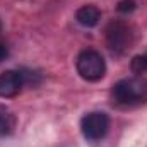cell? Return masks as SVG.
Instances as JSON below:
<instances>
[{
  "instance_id": "obj_1",
  "label": "cell",
  "mask_w": 147,
  "mask_h": 147,
  "mask_svg": "<svg viewBox=\"0 0 147 147\" xmlns=\"http://www.w3.org/2000/svg\"><path fill=\"white\" fill-rule=\"evenodd\" d=\"M113 99L120 106H139L147 103V79L128 77L113 86Z\"/></svg>"
},
{
  "instance_id": "obj_2",
  "label": "cell",
  "mask_w": 147,
  "mask_h": 147,
  "mask_svg": "<svg viewBox=\"0 0 147 147\" xmlns=\"http://www.w3.org/2000/svg\"><path fill=\"white\" fill-rule=\"evenodd\" d=\"M75 67H77L79 75L89 82H96V80L103 79L106 74V63H105V58L101 57V53L96 50H89V48L82 50L79 53V57L75 60Z\"/></svg>"
},
{
  "instance_id": "obj_3",
  "label": "cell",
  "mask_w": 147,
  "mask_h": 147,
  "mask_svg": "<svg viewBox=\"0 0 147 147\" xmlns=\"http://www.w3.org/2000/svg\"><path fill=\"white\" fill-rule=\"evenodd\" d=\"M106 43L113 53L121 55L132 45V29L123 21H113L106 28Z\"/></svg>"
},
{
  "instance_id": "obj_4",
  "label": "cell",
  "mask_w": 147,
  "mask_h": 147,
  "mask_svg": "<svg viewBox=\"0 0 147 147\" xmlns=\"http://www.w3.org/2000/svg\"><path fill=\"white\" fill-rule=\"evenodd\" d=\"M80 130L87 140H101L110 130V116L105 111L87 113L80 120Z\"/></svg>"
},
{
  "instance_id": "obj_5",
  "label": "cell",
  "mask_w": 147,
  "mask_h": 147,
  "mask_svg": "<svg viewBox=\"0 0 147 147\" xmlns=\"http://www.w3.org/2000/svg\"><path fill=\"white\" fill-rule=\"evenodd\" d=\"M24 74L21 70H5L0 74V98H14L24 87Z\"/></svg>"
},
{
  "instance_id": "obj_6",
  "label": "cell",
  "mask_w": 147,
  "mask_h": 147,
  "mask_svg": "<svg viewBox=\"0 0 147 147\" xmlns=\"http://www.w3.org/2000/svg\"><path fill=\"white\" fill-rule=\"evenodd\" d=\"M101 19V12L94 5H84L75 12V21L84 28H94Z\"/></svg>"
},
{
  "instance_id": "obj_7",
  "label": "cell",
  "mask_w": 147,
  "mask_h": 147,
  "mask_svg": "<svg viewBox=\"0 0 147 147\" xmlns=\"http://www.w3.org/2000/svg\"><path fill=\"white\" fill-rule=\"evenodd\" d=\"M14 127H16V116L9 108L0 105V137L10 135L14 132Z\"/></svg>"
},
{
  "instance_id": "obj_8",
  "label": "cell",
  "mask_w": 147,
  "mask_h": 147,
  "mask_svg": "<svg viewBox=\"0 0 147 147\" xmlns=\"http://www.w3.org/2000/svg\"><path fill=\"white\" fill-rule=\"evenodd\" d=\"M130 67H132V72H134V74H144V72H147V57H146V55H137V57H134V60H132Z\"/></svg>"
},
{
  "instance_id": "obj_9",
  "label": "cell",
  "mask_w": 147,
  "mask_h": 147,
  "mask_svg": "<svg viewBox=\"0 0 147 147\" xmlns=\"http://www.w3.org/2000/svg\"><path fill=\"white\" fill-rule=\"evenodd\" d=\"M135 2L134 0H121V2H118V5H116V10L120 12V14H130V12H134L135 10Z\"/></svg>"
},
{
  "instance_id": "obj_10",
  "label": "cell",
  "mask_w": 147,
  "mask_h": 147,
  "mask_svg": "<svg viewBox=\"0 0 147 147\" xmlns=\"http://www.w3.org/2000/svg\"><path fill=\"white\" fill-rule=\"evenodd\" d=\"M7 57H9V48H7V46L0 41V62H3Z\"/></svg>"
},
{
  "instance_id": "obj_11",
  "label": "cell",
  "mask_w": 147,
  "mask_h": 147,
  "mask_svg": "<svg viewBox=\"0 0 147 147\" xmlns=\"http://www.w3.org/2000/svg\"><path fill=\"white\" fill-rule=\"evenodd\" d=\"M0 31H2V24H0Z\"/></svg>"
},
{
  "instance_id": "obj_12",
  "label": "cell",
  "mask_w": 147,
  "mask_h": 147,
  "mask_svg": "<svg viewBox=\"0 0 147 147\" xmlns=\"http://www.w3.org/2000/svg\"><path fill=\"white\" fill-rule=\"evenodd\" d=\"M146 57H147V55H146Z\"/></svg>"
}]
</instances>
